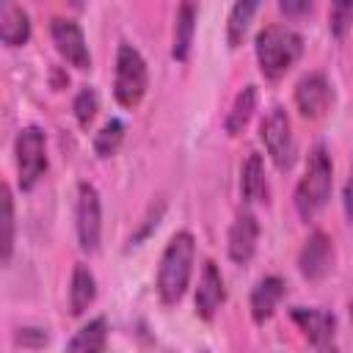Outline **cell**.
<instances>
[{
  "instance_id": "cell-1",
  "label": "cell",
  "mask_w": 353,
  "mask_h": 353,
  "mask_svg": "<svg viewBox=\"0 0 353 353\" xmlns=\"http://www.w3.org/2000/svg\"><path fill=\"white\" fill-rule=\"evenodd\" d=\"M193 259H196V243L190 232H176L163 256H160V268H157V295L165 306L176 303L188 284H190V273H193Z\"/></svg>"
},
{
  "instance_id": "cell-2",
  "label": "cell",
  "mask_w": 353,
  "mask_h": 353,
  "mask_svg": "<svg viewBox=\"0 0 353 353\" xmlns=\"http://www.w3.org/2000/svg\"><path fill=\"white\" fill-rule=\"evenodd\" d=\"M254 50H256V61H259V72L268 80H279L284 77L295 61L303 52V39L301 33H295L287 25H268L256 33L254 39Z\"/></svg>"
},
{
  "instance_id": "cell-3",
  "label": "cell",
  "mask_w": 353,
  "mask_h": 353,
  "mask_svg": "<svg viewBox=\"0 0 353 353\" xmlns=\"http://www.w3.org/2000/svg\"><path fill=\"white\" fill-rule=\"evenodd\" d=\"M331 188H334V165H331V154L325 152L323 143H317L309 154L306 171L295 188V207L298 215L303 221H312L331 199Z\"/></svg>"
},
{
  "instance_id": "cell-4",
  "label": "cell",
  "mask_w": 353,
  "mask_h": 353,
  "mask_svg": "<svg viewBox=\"0 0 353 353\" xmlns=\"http://www.w3.org/2000/svg\"><path fill=\"white\" fill-rule=\"evenodd\" d=\"M149 88V72L143 55L132 44H119L116 52V74H113V94L121 108H135Z\"/></svg>"
},
{
  "instance_id": "cell-5",
  "label": "cell",
  "mask_w": 353,
  "mask_h": 353,
  "mask_svg": "<svg viewBox=\"0 0 353 353\" xmlns=\"http://www.w3.org/2000/svg\"><path fill=\"white\" fill-rule=\"evenodd\" d=\"M17 152V174H19V188L30 190L47 171V138L39 127H25L17 135L14 143Z\"/></svg>"
},
{
  "instance_id": "cell-6",
  "label": "cell",
  "mask_w": 353,
  "mask_h": 353,
  "mask_svg": "<svg viewBox=\"0 0 353 353\" xmlns=\"http://www.w3.org/2000/svg\"><path fill=\"white\" fill-rule=\"evenodd\" d=\"M259 138L270 154V160L276 163V168L287 171L295 163V138H292V124L284 108H270L268 116L259 124Z\"/></svg>"
},
{
  "instance_id": "cell-7",
  "label": "cell",
  "mask_w": 353,
  "mask_h": 353,
  "mask_svg": "<svg viewBox=\"0 0 353 353\" xmlns=\"http://www.w3.org/2000/svg\"><path fill=\"white\" fill-rule=\"evenodd\" d=\"M99 234H102L99 193H97L94 185L80 182V188H77V237H80V248L94 254L99 248Z\"/></svg>"
},
{
  "instance_id": "cell-8",
  "label": "cell",
  "mask_w": 353,
  "mask_h": 353,
  "mask_svg": "<svg viewBox=\"0 0 353 353\" xmlns=\"http://www.w3.org/2000/svg\"><path fill=\"white\" fill-rule=\"evenodd\" d=\"M50 33H52L55 50L61 52V58L69 66H74V69H91V52H88L85 36H83V30H80V25L74 19L55 17L50 22Z\"/></svg>"
},
{
  "instance_id": "cell-9",
  "label": "cell",
  "mask_w": 353,
  "mask_h": 353,
  "mask_svg": "<svg viewBox=\"0 0 353 353\" xmlns=\"http://www.w3.org/2000/svg\"><path fill=\"white\" fill-rule=\"evenodd\" d=\"M295 105L303 119H323L334 105V88L320 72H309L295 85Z\"/></svg>"
},
{
  "instance_id": "cell-10",
  "label": "cell",
  "mask_w": 353,
  "mask_h": 353,
  "mask_svg": "<svg viewBox=\"0 0 353 353\" xmlns=\"http://www.w3.org/2000/svg\"><path fill=\"white\" fill-rule=\"evenodd\" d=\"M298 268L309 281H317L334 268V240L325 232H312L298 254Z\"/></svg>"
},
{
  "instance_id": "cell-11",
  "label": "cell",
  "mask_w": 353,
  "mask_h": 353,
  "mask_svg": "<svg viewBox=\"0 0 353 353\" xmlns=\"http://www.w3.org/2000/svg\"><path fill=\"white\" fill-rule=\"evenodd\" d=\"M223 298H226V290H223V276H221L218 265L204 262L201 276H199V287H196V314L201 320H212L215 312L221 309Z\"/></svg>"
},
{
  "instance_id": "cell-12",
  "label": "cell",
  "mask_w": 353,
  "mask_h": 353,
  "mask_svg": "<svg viewBox=\"0 0 353 353\" xmlns=\"http://www.w3.org/2000/svg\"><path fill=\"white\" fill-rule=\"evenodd\" d=\"M256 240H259V223L251 212H240L229 229V256L234 265H245L251 262L254 251H256Z\"/></svg>"
},
{
  "instance_id": "cell-13",
  "label": "cell",
  "mask_w": 353,
  "mask_h": 353,
  "mask_svg": "<svg viewBox=\"0 0 353 353\" xmlns=\"http://www.w3.org/2000/svg\"><path fill=\"white\" fill-rule=\"evenodd\" d=\"M290 314H292L295 325L303 331V336H306L312 345H328V342L334 339L336 320H334L331 312H325V309H303V306H295Z\"/></svg>"
},
{
  "instance_id": "cell-14",
  "label": "cell",
  "mask_w": 353,
  "mask_h": 353,
  "mask_svg": "<svg viewBox=\"0 0 353 353\" xmlns=\"http://www.w3.org/2000/svg\"><path fill=\"white\" fill-rule=\"evenodd\" d=\"M281 295H284V281L279 276L259 279L254 292H251V317H254V323L262 325L265 320H270L276 306H279V301H281Z\"/></svg>"
},
{
  "instance_id": "cell-15",
  "label": "cell",
  "mask_w": 353,
  "mask_h": 353,
  "mask_svg": "<svg viewBox=\"0 0 353 353\" xmlns=\"http://www.w3.org/2000/svg\"><path fill=\"white\" fill-rule=\"evenodd\" d=\"M0 39L6 47H22L30 39V17L17 3L0 6Z\"/></svg>"
},
{
  "instance_id": "cell-16",
  "label": "cell",
  "mask_w": 353,
  "mask_h": 353,
  "mask_svg": "<svg viewBox=\"0 0 353 353\" xmlns=\"http://www.w3.org/2000/svg\"><path fill=\"white\" fill-rule=\"evenodd\" d=\"M105 342H108V320L94 317L69 339L66 353H102Z\"/></svg>"
},
{
  "instance_id": "cell-17",
  "label": "cell",
  "mask_w": 353,
  "mask_h": 353,
  "mask_svg": "<svg viewBox=\"0 0 353 353\" xmlns=\"http://www.w3.org/2000/svg\"><path fill=\"white\" fill-rule=\"evenodd\" d=\"M97 298V279L85 265H74L72 287H69V309L72 314H83Z\"/></svg>"
},
{
  "instance_id": "cell-18",
  "label": "cell",
  "mask_w": 353,
  "mask_h": 353,
  "mask_svg": "<svg viewBox=\"0 0 353 353\" xmlns=\"http://www.w3.org/2000/svg\"><path fill=\"white\" fill-rule=\"evenodd\" d=\"M240 193L248 204L265 201L268 196V182H265V165L259 154H248L243 171H240Z\"/></svg>"
},
{
  "instance_id": "cell-19",
  "label": "cell",
  "mask_w": 353,
  "mask_h": 353,
  "mask_svg": "<svg viewBox=\"0 0 353 353\" xmlns=\"http://www.w3.org/2000/svg\"><path fill=\"white\" fill-rule=\"evenodd\" d=\"M193 28H196V6L193 3H182L176 11V25H174V47L171 55L176 61H185L193 44Z\"/></svg>"
},
{
  "instance_id": "cell-20",
  "label": "cell",
  "mask_w": 353,
  "mask_h": 353,
  "mask_svg": "<svg viewBox=\"0 0 353 353\" xmlns=\"http://www.w3.org/2000/svg\"><path fill=\"white\" fill-rule=\"evenodd\" d=\"M254 108H256V88H254V85H245V88L234 97L232 110L226 113V132H229V135H240V132L245 130V124L251 121Z\"/></svg>"
},
{
  "instance_id": "cell-21",
  "label": "cell",
  "mask_w": 353,
  "mask_h": 353,
  "mask_svg": "<svg viewBox=\"0 0 353 353\" xmlns=\"http://www.w3.org/2000/svg\"><path fill=\"white\" fill-rule=\"evenodd\" d=\"M254 11H256V3H234V6H232V11H229V25H226L229 47H240V44H243Z\"/></svg>"
},
{
  "instance_id": "cell-22",
  "label": "cell",
  "mask_w": 353,
  "mask_h": 353,
  "mask_svg": "<svg viewBox=\"0 0 353 353\" xmlns=\"http://www.w3.org/2000/svg\"><path fill=\"white\" fill-rule=\"evenodd\" d=\"M121 141H124V124L119 119H110L94 135V149H97L99 157H110V154H116V149L121 146Z\"/></svg>"
},
{
  "instance_id": "cell-23",
  "label": "cell",
  "mask_w": 353,
  "mask_h": 353,
  "mask_svg": "<svg viewBox=\"0 0 353 353\" xmlns=\"http://www.w3.org/2000/svg\"><path fill=\"white\" fill-rule=\"evenodd\" d=\"M14 251V199L11 188L3 185V265L11 259Z\"/></svg>"
},
{
  "instance_id": "cell-24",
  "label": "cell",
  "mask_w": 353,
  "mask_h": 353,
  "mask_svg": "<svg viewBox=\"0 0 353 353\" xmlns=\"http://www.w3.org/2000/svg\"><path fill=\"white\" fill-rule=\"evenodd\" d=\"M97 108H99V99H97V91L94 88H83L77 97H74V116H77V124L80 127H88L97 116Z\"/></svg>"
},
{
  "instance_id": "cell-25",
  "label": "cell",
  "mask_w": 353,
  "mask_h": 353,
  "mask_svg": "<svg viewBox=\"0 0 353 353\" xmlns=\"http://www.w3.org/2000/svg\"><path fill=\"white\" fill-rule=\"evenodd\" d=\"M350 25H353V3H336V6L331 8V14H328V28H331V33L342 39V36L350 30Z\"/></svg>"
},
{
  "instance_id": "cell-26",
  "label": "cell",
  "mask_w": 353,
  "mask_h": 353,
  "mask_svg": "<svg viewBox=\"0 0 353 353\" xmlns=\"http://www.w3.org/2000/svg\"><path fill=\"white\" fill-rule=\"evenodd\" d=\"M345 212H347V221L353 223V176L345 185Z\"/></svg>"
},
{
  "instance_id": "cell-27",
  "label": "cell",
  "mask_w": 353,
  "mask_h": 353,
  "mask_svg": "<svg viewBox=\"0 0 353 353\" xmlns=\"http://www.w3.org/2000/svg\"><path fill=\"white\" fill-rule=\"evenodd\" d=\"M312 8V3H281V11H287V14H298V11H309Z\"/></svg>"
},
{
  "instance_id": "cell-28",
  "label": "cell",
  "mask_w": 353,
  "mask_h": 353,
  "mask_svg": "<svg viewBox=\"0 0 353 353\" xmlns=\"http://www.w3.org/2000/svg\"><path fill=\"white\" fill-rule=\"evenodd\" d=\"M323 353H334V350H323Z\"/></svg>"
}]
</instances>
